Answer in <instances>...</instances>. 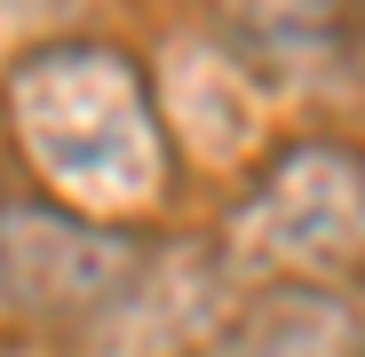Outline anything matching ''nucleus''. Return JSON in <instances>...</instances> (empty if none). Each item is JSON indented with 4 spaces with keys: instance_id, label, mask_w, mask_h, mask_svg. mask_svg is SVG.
I'll return each instance as SVG.
<instances>
[{
    "instance_id": "nucleus-1",
    "label": "nucleus",
    "mask_w": 365,
    "mask_h": 357,
    "mask_svg": "<svg viewBox=\"0 0 365 357\" xmlns=\"http://www.w3.org/2000/svg\"><path fill=\"white\" fill-rule=\"evenodd\" d=\"M9 128L48 191L88 214H135L167 183L151 80L103 40H48L9 64Z\"/></svg>"
},
{
    "instance_id": "nucleus-2",
    "label": "nucleus",
    "mask_w": 365,
    "mask_h": 357,
    "mask_svg": "<svg viewBox=\"0 0 365 357\" xmlns=\"http://www.w3.org/2000/svg\"><path fill=\"white\" fill-rule=\"evenodd\" d=\"M230 254L262 278H357L365 270V151L294 143L230 214Z\"/></svg>"
},
{
    "instance_id": "nucleus-3",
    "label": "nucleus",
    "mask_w": 365,
    "mask_h": 357,
    "mask_svg": "<svg viewBox=\"0 0 365 357\" xmlns=\"http://www.w3.org/2000/svg\"><path fill=\"white\" fill-rule=\"evenodd\" d=\"M143 238L64 199H0V310L24 326L88 333L143 270Z\"/></svg>"
},
{
    "instance_id": "nucleus-4",
    "label": "nucleus",
    "mask_w": 365,
    "mask_h": 357,
    "mask_svg": "<svg viewBox=\"0 0 365 357\" xmlns=\"http://www.w3.org/2000/svg\"><path fill=\"white\" fill-rule=\"evenodd\" d=\"M230 310H238V294H230L222 254H207V247L143 254V270L119 286V302L80 341H88V357H199Z\"/></svg>"
},
{
    "instance_id": "nucleus-5",
    "label": "nucleus",
    "mask_w": 365,
    "mask_h": 357,
    "mask_svg": "<svg viewBox=\"0 0 365 357\" xmlns=\"http://www.w3.org/2000/svg\"><path fill=\"white\" fill-rule=\"evenodd\" d=\"M215 40L238 72L302 88L349 48V0H215Z\"/></svg>"
},
{
    "instance_id": "nucleus-6",
    "label": "nucleus",
    "mask_w": 365,
    "mask_h": 357,
    "mask_svg": "<svg viewBox=\"0 0 365 357\" xmlns=\"http://www.w3.org/2000/svg\"><path fill=\"white\" fill-rule=\"evenodd\" d=\"M199 357H357V318L334 286L278 278L255 302H238Z\"/></svg>"
}]
</instances>
